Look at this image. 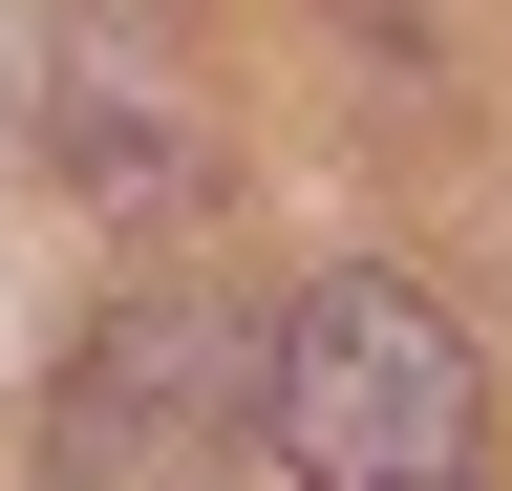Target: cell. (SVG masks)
<instances>
[{
    "instance_id": "7a4b0ae2",
    "label": "cell",
    "mask_w": 512,
    "mask_h": 491,
    "mask_svg": "<svg viewBox=\"0 0 512 491\" xmlns=\"http://www.w3.org/2000/svg\"><path fill=\"white\" fill-rule=\"evenodd\" d=\"M256 449V321L214 278H128L43 363V491H214Z\"/></svg>"
},
{
    "instance_id": "3957f363",
    "label": "cell",
    "mask_w": 512,
    "mask_h": 491,
    "mask_svg": "<svg viewBox=\"0 0 512 491\" xmlns=\"http://www.w3.org/2000/svg\"><path fill=\"white\" fill-rule=\"evenodd\" d=\"M64 150H86V193H107V214H192V129H128V107H86Z\"/></svg>"
},
{
    "instance_id": "5b68a950",
    "label": "cell",
    "mask_w": 512,
    "mask_h": 491,
    "mask_svg": "<svg viewBox=\"0 0 512 491\" xmlns=\"http://www.w3.org/2000/svg\"><path fill=\"white\" fill-rule=\"evenodd\" d=\"M107 22H171V0H107Z\"/></svg>"
},
{
    "instance_id": "277c9868",
    "label": "cell",
    "mask_w": 512,
    "mask_h": 491,
    "mask_svg": "<svg viewBox=\"0 0 512 491\" xmlns=\"http://www.w3.org/2000/svg\"><path fill=\"white\" fill-rule=\"evenodd\" d=\"M22 129H43V22L0 0V150H22Z\"/></svg>"
},
{
    "instance_id": "6da1fadb",
    "label": "cell",
    "mask_w": 512,
    "mask_h": 491,
    "mask_svg": "<svg viewBox=\"0 0 512 491\" xmlns=\"http://www.w3.org/2000/svg\"><path fill=\"white\" fill-rule=\"evenodd\" d=\"M256 427L299 449V491H491V363L427 278H299L256 321Z\"/></svg>"
}]
</instances>
